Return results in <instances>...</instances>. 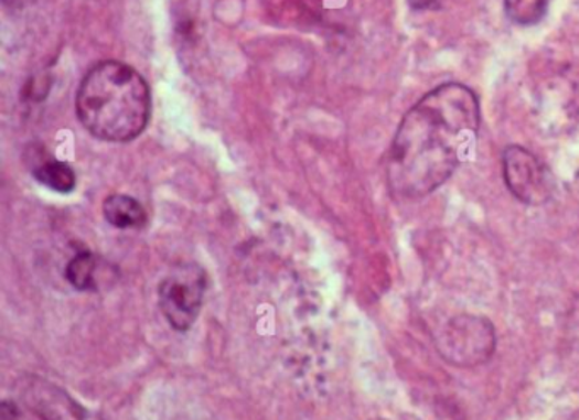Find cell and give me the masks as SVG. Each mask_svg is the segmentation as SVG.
<instances>
[{
  "label": "cell",
  "mask_w": 579,
  "mask_h": 420,
  "mask_svg": "<svg viewBox=\"0 0 579 420\" xmlns=\"http://www.w3.org/2000/svg\"><path fill=\"white\" fill-rule=\"evenodd\" d=\"M206 272L197 265L179 266L160 284V310L175 331L185 332L200 316Z\"/></svg>",
  "instance_id": "4"
},
{
  "label": "cell",
  "mask_w": 579,
  "mask_h": 420,
  "mask_svg": "<svg viewBox=\"0 0 579 420\" xmlns=\"http://www.w3.org/2000/svg\"><path fill=\"white\" fill-rule=\"evenodd\" d=\"M414 11H427V9L433 8L437 0H406Z\"/></svg>",
  "instance_id": "10"
},
{
  "label": "cell",
  "mask_w": 579,
  "mask_h": 420,
  "mask_svg": "<svg viewBox=\"0 0 579 420\" xmlns=\"http://www.w3.org/2000/svg\"><path fill=\"white\" fill-rule=\"evenodd\" d=\"M33 175L37 183L55 191V193L67 194L75 190L77 177L71 165L56 159H45L37 162L33 168Z\"/></svg>",
  "instance_id": "7"
},
{
  "label": "cell",
  "mask_w": 579,
  "mask_h": 420,
  "mask_svg": "<svg viewBox=\"0 0 579 420\" xmlns=\"http://www.w3.org/2000/svg\"><path fill=\"white\" fill-rule=\"evenodd\" d=\"M103 272L99 257L90 252H81L68 262L67 279L72 287L81 291H96Z\"/></svg>",
  "instance_id": "8"
},
{
  "label": "cell",
  "mask_w": 579,
  "mask_h": 420,
  "mask_svg": "<svg viewBox=\"0 0 579 420\" xmlns=\"http://www.w3.org/2000/svg\"><path fill=\"white\" fill-rule=\"evenodd\" d=\"M498 335L487 316L459 313L440 325L436 334L437 353L443 362L461 369L486 365L495 356Z\"/></svg>",
  "instance_id": "3"
},
{
  "label": "cell",
  "mask_w": 579,
  "mask_h": 420,
  "mask_svg": "<svg viewBox=\"0 0 579 420\" xmlns=\"http://www.w3.org/2000/svg\"><path fill=\"white\" fill-rule=\"evenodd\" d=\"M104 218L116 228H141L147 224V212L135 197L112 194L103 206Z\"/></svg>",
  "instance_id": "6"
},
{
  "label": "cell",
  "mask_w": 579,
  "mask_h": 420,
  "mask_svg": "<svg viewBox=\"0 0 579 420\" xmlns=\"http://www.w3.org/2000/svg\"><path fill=\"white\" fill-rule=\"evenodd\" d=\"M503 179L515 200L543 206L554 193L553 174L539 157L522 146H510L502 157Z\"/></svg>",
  "instance_id": "5"
},
{
  "label": "cell",
  "mask_w": 579,
  "mask_h": 420,
  "mask_svg": "<svg viewBox=\"0 0 579 420\" xmlns=\"http://www.w3.org/2000/svg\"><path fill=\"white\" fill-rule=\"evenodd\" d=\"M549 4L550 0H503L506 18L521 28L539 24L546 18Z\"/></svg>",
  "instance_id": "9"
},
{
  "label": "cell",
  "mask_w": 579,
  "mask_h": 420,
  "mask_svg": "<svg viewBox=\"0 0 579 420\" xmlns=\"http://www.w3.org/2000/svg\"><path fill=\"white\" fill-rule=\"evenodd\" d=\"M78 121L104 142H131L150 119V89L130 65L103 62L85 75L77 93Z\"/></svg>",
  "instance_id": "2"
},
{
  "label": "cell",
  "mask_w": 579,
  "mask_h": 420,
  "mask_svg": "<svg viewBox=\"0 0 579 420\" xmlns=\"http://www.w3.org/2000/svg\"><path fill=\"white\" fill-rule=\"evenodd\" d=\"M481 125L480 99L464 84L447 83L425 94L403 116L388 155L393 193L421 200L458 171Z\"/></svg>",
  "instance_id": "1"
},
{
  "label": "cell",
  "mask_w": 579,
  "mask_h": 420,
  "mask_svg": "<svg viewBox=\"0 0 579 420\" xmlns=\"http://www.w3.org/2000/svg\"><path fill=\"white\" fill-rule=\"evenodd\" d=\"M4 2L6 4L11 6V8L21 9L26 8V6H30L34 0H4Z\"/></svg>",
  "instance_id": "11"
}]
</instances>
